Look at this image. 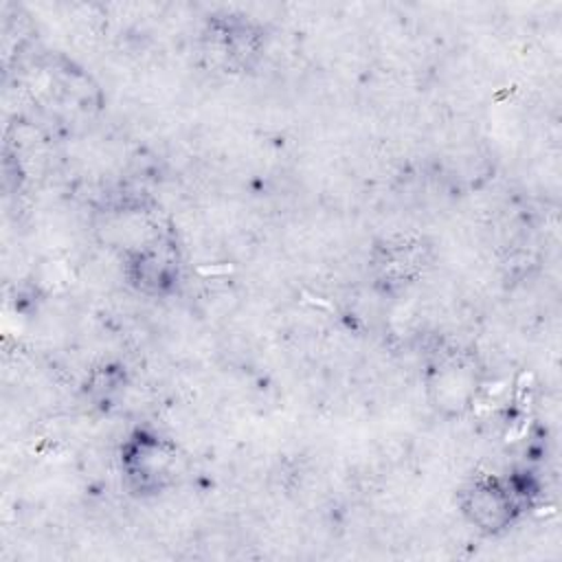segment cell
<instances>
[{"instance_id":"cell-1","label":"cell","mask_w":562,"mask_h":562,"mask_svg":"<svg viewBox=\"0 0 562 562\" xmlns=\"http://www.w3.org/2000/svg\"><path fill=\"white\" fill-rule=\"evenodd\" d=\"M463 514L485 533L509 527L520 514V490L509 481L483 476L463 490Z\"/></svg>"},{"instance_id":"cell-2","label":"cell","mask_w":562,"mask_h":562,"mask_svg":"<svg viewBox=\"0 0 562 562\" xmlns=\"http://www.w3.org/2000/svg\"><path fill=\"white\" fill-rule=\"evenodd\" d=\"M173 463V452L158 437L138 435L125 454L127 476L138 490H158Z\"/></svg>"}]
</instances>
